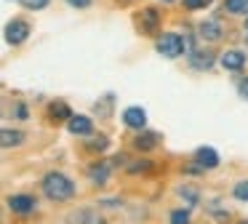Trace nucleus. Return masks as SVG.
<instances>
[{
    "label": "nucleus",
    "mask_w": 248,
    "mask_h": 224,
    "mask_svg": "<svg viewBox=\"0 0 248 224\" xmlns=\"http://www.w3.org/2000/svg\"><path fill=\"white\" fill-rule=\"evenodd\" d=\"M43 192L51 197V200H59L62 203V200H70V197L75 195V184H72L64 174L51 171V174L43 179Z\"/></svg>",
    "instance_id": "obj_1"
},
{
    "label": "nucleus",
    "mask_w": 248,
    "mask_h": 224,
    "mask_svg": "<svg viewBox=\"0 0 248 224\" xmlns=\"http://www.w3.org/2000/svg\"><path fill=\"white\" fill-rule=\"evenodd\" d=\"M184 48H187V43H184V37L176 35V32H163V35L157 37V51H160L163 56H168V59L182 56Z\"/></svg>",
    "instance_id": "obj_2"
},
{
    "label": "nucleus",
    "mask_w": 248,
    "mask_h": 224,
    "mask_svg": "<svg viewBox=\"0 0 248 224\" xmlns=\"http://www.w3.org/2000/svg\"><path fill=\"white\" fill-rule=\"evenodd\" d=\"M30 37V27H27V21L24 19H14V21H8V27H6V40L11 43V46H22L24 40Z\"/></svg>",
    "instance_id": "obj_3"
},
{
    "label": "nucleus",
    "mask_w": 248,
    "mask_h": 224,
    "mask_svg": "<svg viewBox=\"0 0 248 224\" xmlns=\"http://www.w3.org/2000/svg\"><path fill=\"white\" fill-rule=\"evenodd\" d=\"M123 123H125L128 128L144 131V126H147V115H144V110H141V107H128V110L123 112Z\"/></svg>",
    "instance_id": "obj_4"
},
{
    "label": "nucleus",
    "mask_w": 248,
    "mask_h": 224,
    "mask_svg": "<svg viewBox=\"0 0 248 224\" xmlns=\"http://www.w3.org/2000/svg\"><path fill=\"white\" fill-rule=\"evenodd\" d=\"M243 64H246V53L243 51H224L221 53V67L230 69V72L243 69Z\"/></svg>",
    "instance_id": "obj_5"
},
{
    "label": "nucleus",
    "mask_w": 248,
    "mask_h": 224,
    "mask_svg": "<svg viewBox=\"0 0 248 224\" xmlns=\"http://www.w3.org/2000/svg\"><path fill=\"white\" fill-rule=\"evenodd\" d=\"M8 206H11L14 213H22V216H27V213H32L35 200H32L30 195H14L11 200H8Z\"/></svg>",
    "instance_id": "obj_6"
},
{
    "label": "nucleus",
    "mask_w": 248,
    "mask_h": 224,
    "mask_svg": "<svg viewBox=\"0 0 248 224\" xmlns=\"http://www.w3.org/2000/svg\"><path fill=\"white\" fill-rule=\"evenodd\" d=\"M195 160H198V165H203V168H216V165H219V155H216L214 147H200L198 152H195Z\"/></svg>",
    "instance_id": "obj_7"
},
{
    "label": "nucleus",
    "mask_w": 248,
    "mask_h": 224,
    "mask_svg": "<svg viewBox=\"0 0 248 224\" xmlns=\"http://www.w3.org/2000/svg\"><path fill=\"white\" fill-rule=\"evenodd\" d=\"M198 32H200V37H203L205 43H211V40H219V37H221V27H219V21H214V19H208V21H200Z\"/></svg>",
    "instance_id": "obj_8"
},
{
    "label": "nucleus",
    "mask_w": 248,
    "mask_h": 224,
    "mask_svg": "<svg viewBox=\"0 0 248 224\" xmlns=\"http://www.w3.org/2000/svg\"><path fill=\"white\" fill-rule=\"evenodd\" d=\"M189 62H192V67H198V69H208L211 64H214V51H211V48H198V51H192Z\"/></svg>",
    "instance_id": "obj_9"
},
{
    "label": "nucleus",
    "mask_w": 248,
    "mask_h": 224,
    "mask_svg": "<svg viewBox=\"0 0 248 224\" xmlns=\"http://www.w3.org/2000/svg\"><path fill=\"white\" fill-rule=\"evenodd\" d=\"M91 128H93L91 117H86V115H72L70 117V131L78 133V136H88V133H91Z\"/></svg>",
    "instance_id": "obj_10"
},
{
    "label": "nucleus",
    "mask_w": 248,
    "mask_h": 224,
    "mask_svg": "<svg viewBox=\"0 0 248 224\" xmlns=\"http://www.w3.org/2000/svg\"><path fill=\"white\" fill-rule=\"evenodd\" d=\"M157 142H160V136L157 133H150V131H141L139 136L134 139V147L141 149V152H147V149H155Z\"/></svg>",
    "instance_id": "obj_11"
},
{
    "label": "nucleus",
    "mask_w": 248,
    "mask_h": 224,
    "mask_svg": "<svg viewBox=\"0 0 248 224\" xmlns=\"http://www.w3.org/2000/svg\"><path fill=\"white\" fill-rule=\"evenodd\" d=\"M22 142H24L22 131H11V128H3V131H0V144H3V149L14 147V144H22Z\"/></svg>",
    "instance_id": "obj_12"
},
{
    "label": "nucleus",
    "mask_w": 248,
    "mask_h": 224,
    "mask_svg": "<svg viewBox=\"0 0 248 224\" xmlns=\"http://www.w3.org/2000/svg\"><path fill=\"white\" fill-rule=\"evenodd\" d=\"M51 117H54V120H64V117H70V107H67L64 101H54V104H51Z\"/></svg>",
    "instance_id": "obj_13"
},
{
    "label": "nucleus",
    "mask_w": 248,
    "mask_h": 224,
    "mask_svg": "<svg viewBox=\"0 0 248 224\" xmlns=\"http://www.w3.org/2000/svg\"><path fill=\"white\" fill-rule=\"evenodd\" d=\"M224 8L230 11V14H246L248 0H224Z\"/></svg>",
    "instance_id": "obj_14"
},
{
    "label": "nucleus",
    "mask_w": 248,
    "mask_h": 224,
    "mask_svg": "<svg viewBox=\"0 0 248 224\" xmlns=\"http://www.w3.org/2000/svg\"><path fill=\"white\" fill-rule=\"evenodd\" d=\"M75 222H80V224H104V219L96 216L93 211H80V213L75 216Z\"/></svg>",
    "instance_id": "obj_15"
},
{
    "label": "nucleus",
    "mask_w": 248,
    "mask_h": 224,
    "mask_svg": "<svg viewBox=\"0 0 248 224\" xmlns=\"http://www.w3.org/2000/svg\"><path fill=\"white\" fill-rule=\"evenodd\" d=\"M107 171H109V165H107V163L93 165V168H91V179H93V181H99V184H104V181H107Z\"/></svg>",
    "instance_id": "obj_16"
},
{
    "label": "nucleus",
    "mask_w": 248,
    "mask_h": 224,
    "mask_svg": "<svg viewBox=\"0 0 248 224\" xmlns=\"http://www.w3.org/2000/svg\"><path fill=\"white\" fill-rule=\"evenodd\" d=\"M141 19H144V30L152 32V30H155V24H157V11H152V8L141 11Z\"/></svg>",
    "instance_id": "obj_17"
},
{
    "label": "nucleus",
    "mask_w": 248,
    "mask_h": 224,
    "mask_svg": "<svg viewBox=\"0 0 248 224\" xmlns=\"http://www.w3.org/2000/svg\"><path fill=\"white\" fill-rule=\"evenodd\" d=\"M171 224H189V211H184V208L171 211Z\"/></svg>",
    "instance_id": "obj_18"
},
{
    "label": "nucleus",
    "mask_w": 248,
    "mask_h": 224,
    "mask_svg": "<svg viewBox=\"0 0 248 224\" xmlns=\"http://www.w3.org/2000/svg\"><path fill=\"white\" fill-rule=\"evenodd\" d=\"M232 195H235V200H248V181H240V184H235Z\"/></svg>",
    "instance_id": "obj_19"
},
{
    "label": "nucleus",
    "mask_w": 248,
    "mask_h": 224,
    "mask_svg": "<svg viewBox=\"0 0 248 224\" xmlns=\"http://www.w3.org/2000/svg\"><path fill=\"white\" fill-rule=\"evenodd\" d=\"M195 192H198V190H192V187H182V190H179V195L187 197V203L192 206V203H198V195H195Z\"/></svg>",
    "instance_id": "obj_20"
},
{
    "label": "nucleus",
    "mask_w": 248,
    "mask_h": 224,
    "mask_svg": "<svg viewBox=\"0 0 248 224\" xmlns=\"http://www.w3.org/2000/svg\"><path fill=\"white\" fill-rule=\"evenodd\" d=\"M107 136H99V139H91V142H88V147H91V149H96V152H102V149L104 147H107Z\"/></svg>",
    "instance_id": "obj_21"
},
{
    "label": "nucleus",
    "mask_w": 248,
    "mask_h": 224,
    "mask_svg": "<svg viewBox=\"0 0 248 224\" xmlns=\"http://www.w3.org/2000/svg\"><path fill=\"white\" fill-rule=\"evenodd\" d=\"M211 0H184V5H187L189 11H198V8H205Z\"/></svg>",
    "instance_id": "obj_22"
},
{
    "label": "nucleus",
    "mask_w": 248,
    "mask_h": 224,
    "mask_svg": "<svg viewBox=\"0 0 248 224\" xmlns=\"http://www.w3.org/2000/svg\"><path fill=\"white\" fill-rule=\"evenodd\" d=\"M27 8H35V11H40V8H46L48 5V0H22Z\"/></svg>",
    "instance_id": "obj_23"
},
{
    "label": "nucleus",
    "mask_w": 248,
    "mask_h": 224,
    "mask_svg": "<svg viewBox=\"0 0 248 224\" xmlns=\"http://www.w3.org/2000/svg\"><path fill=\"white\" fill-rule=\"evenodd\" d=\"M237 94H240L243 99H248V78H243L240 83H237Z\"/></svg>",
    "instance_id": "obj_24"
},
{
    "label": "nucleus",
    "mask_w": 248,
    "mask_h": 224,
    "mask_svg": "<svg viewBox=\"0 0 248 224\" xmlns=\"http://www.w3.org/2000/svg\"><path fill=\"white\" fill-rule=\"evenodd\" d=\"M147 168H150V163H134V165H131L134 174H141V171H147Z\"/></svg>",
    "instance_id": "obj_25"
},
{
    "label": "nucleus",
    "mask_w": 248,
    "mask_h": 224,
    "mask_svg": "<svg viewBox=\"0 0 248 224\" xmlns=\"http://www.w3.org/2000/svg\"><path fill=\"white\" fill-rule=\"evenodd\" d=\"M70 5H75V8H86V5H91V0H67Z\"/></svg>",
    "instance_id": "obj_26"
},
{
    "label": "nucleus",
    "mask_w": 248,
    "mask_h": 224,
    "mask_svg": "<svg viewBox=\"0 0 248 224\" xmlns=\"http://www.w3.org/2000/svg\"><path fill=\"white\" fill-rule=\"evenodd\" d=\"M246 30H248V21H246Z\"/></svg>",
    "instance_id": "obj_27"
},
{
    "label": "nucleus",
    "mask_w": 248,
    "mask_h": 224,
    "mask_svg": "<svg viewBox=\"0 0 248 224\" xmlns=\"http://www.w3.org/2000/svg\"><path fill=\"white\" fill-rule=\"evenodd\" d=\"M240 224H248V222H240Z\"/></svg>",
    "instance_id": "obj_28"
},
{
    "label": "nucleus",
    "mask_w": 248,
    "mask_h": 224,
    "mask_svg": "<svg viewBox=\"0 0 248 224\" xmlns=\"http://www.w3.org/2000/svg\"><path fill=\"white\" fill-rule=\"evenodd\" d=\"M166 3H171V0H166Z\"/></svg>",
    "instance_id": "obj_29"
}]
</instances>
